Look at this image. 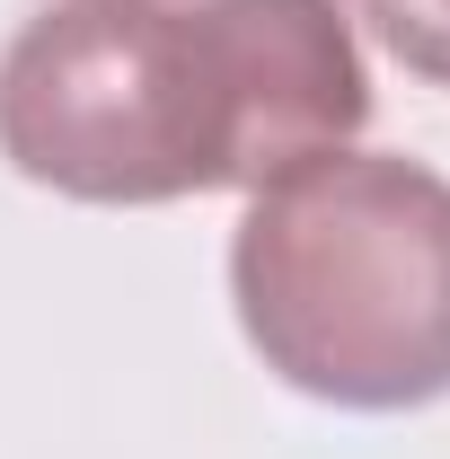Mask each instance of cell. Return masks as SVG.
<instances>
[{
  "label": "cell",
  "instance_id": "1",
  "mask_svg": "<svg viewBox=\"0 0 450 459\" xmlns=\"http://www.w3.org/2000/svg\"><path fill=\"white\" fill-rule=\"evenodd\" d=\"M362 115L336 0H62L0 54V160L71 204L256 195Z\"/></svg>",
  "mask_w": 450,
  "mask_h": 459
},
{
  "label": "cell",
  "instance_id": "2",
  "mask_svg": "<svg viewBox=\"0 0 450 459\" xmlns=\"http://www.w3.org/2000/svg\"><path fill=\"white\" fill-rule=\"evenodd\" d=\"M229 300L300 398L362 415L450 398V177L389 151L265 177L229 238Z\"/></svg>",
  "mask_w": 450,
  "mask_h": 459
},
{
  "label": "cell",
  "instance_id": "3",
  "mask_svg": "<svg viewBox=\"0 0 450 459\" xmlns=\"http://www.w3.org/2000/svg\"><path fill=\"white\" fill-rule=\"evenodd\" d=\"M371 18V36L389 45L415 80L450 89V0H353Z\"/></svg>",
  "mask_w": 450,
  "mask_h": 459
}]
</instances>
